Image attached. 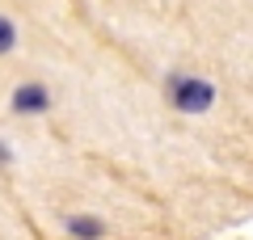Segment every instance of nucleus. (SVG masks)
<instances>
[{
    "label": "nucleus",
    "instance_id": "nucleus-1",
    "mask_svg": "<svg viewBox=\"0 0 253 240\" xmlns=\"http://www.w3.org/2000/svg\"><path fill=\"white\" fill-rule=\"evenodd\" d=\"M165 97H169V106L177 110V114L199 118V114H207V110L215 106V84L203 80V76H190V72L173 68L169 76H165Z\"/></svg>",
    "mask_w": 253,
    "mask_h": 240
},
{
    "label": "nucleus",
    "instance_id": "nucleus-2",
    "mask_svg": "<svg viewBox=\"0 0 253 240\" xmlns=\"http://www.w3.org/2000/svg\"><path fill=\"white\" fill-rule=\"evenodd\" d=\"M9 110L17 118H34V114H46L51 110V89H46L42 80H26V84H17L9 97Z\"/></svg>",
    "mask_w": 253,
    "mask_h": 240
},
{
    "label": "nucleus",
    "instance_id": "nucleus-3",
    "mask_svg": "<svg viewBox=\"0 0 253 240\" xmlns=\"http://www.w3.org/2000/svg\"><path fill=\"white\" fill-rule=\"evenodd\" d=\"M106 219L101 215H89V211H72L63 215V236L68 240H106Z\"/></svg>",
    "mask_w": 253,
    "mask_h": 240
},
{
    "label": "nucleus",
    "instance_id": "nucleus-4",
    "mask_svg": "<svg viewBox=\"0 0 253 240\" xmlns=\"http://www.w3.org/2000/svg\"><path fill=\"white\" fill-rule=\"evenodd\" d=\"M13 51H17V26L0 13V55H13Z\"/></svg>",
    "mask_w": 253,
    "mask_h": 240
},
{
    "label": "nucleus",
    "instance_id": "nucleus-5",
    "mask_svg": "<svg viewBox=\"0 0 253 240\" xmlns=\"http://www.w3.org/2000/svg\"><path fill=\"white\" fill-rule=\"evenodd\" d=\"M9 164H13V148L0 139V169H9Z\"/></svg>",
    "mask_w": 253,
    "mask_h": 240
}]
</instances>
